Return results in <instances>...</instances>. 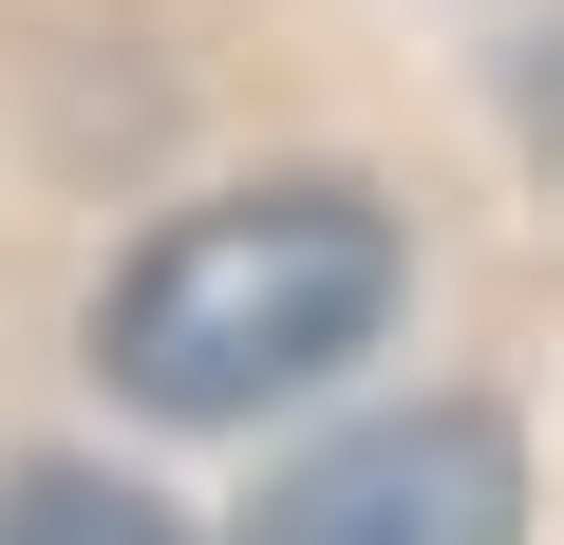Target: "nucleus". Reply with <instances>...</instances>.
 Returning a JSON list of instances; mask_svg holds the SVG:
<instances>
[{
	"instance_id": "obj_1",
	"label": "nucleus",
	"mask_w": 564,
	"mask_h": 545,
	"mask_svg": "<svg viewBox=\"0 0 564 545\" xmlns=\"http://www.w3.org/2000/svg\"><path fill=\"white\" fill-rule=\"evenodd\" d=\"M377 320H395V207L339 170H282V188H207L132 244V283L95 302V358L170 433H226L263 395H321L339 358H377Z\"/></svg>"
},
{
	"instance_id": "obj_2",
	"label": "nucleus",
	"mask_w": 564,
	"mask_h": 545,
	"mask_svg": "<svg viewBox=\"0 0 564 545\" xmlns=\"http://www.w3.org/2000/svg\"><path fill=\"white\" fill-rule=\"evenodd\" d=\"M245 545H527V451L470 395H395V414L321 433L302 470H263Z\"/></svg>"
},
{
	"instance_id": "obj_3",
	"label": "nucleus",
	"mask_w": 564,
	"mask_h": 545,
	"mask_svg": "<svg viewBox=\"0 0 564 545\" xmlns=\"http://www.w3.org/2000/svg\"><path fill=\"white\" fill-rule=\"evenodd\" d=\"M0 545H188V526H170L132 470H57V451H39L20 489H0Z\"/></svg>"
}]
</instances>
